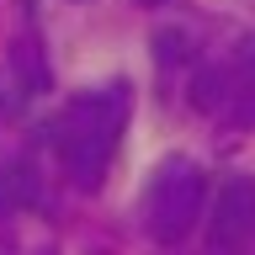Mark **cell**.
<instances>
[{
  "label": "cell",
  "mask_w": 255,
  "mask_h": 255,
  "mask_svg": "<svg viewBox=\"0 0 255 255\" xmlns=\"http://www.w3.org/2000/svg\"><path fill=\"white\" fill-rule=\"evenodd\" d=\"M53 75H48V59H43V43H37V32H27L21 43L5 53L0 64V112L5 117H21L32 101H43Z\"/></svg>",
  "instance_id": "5b68a950"
},
{
  "label": "cell",
  "mask_w": 255,
  "mask_h": 255,
  "mask_svg": "<svg viewBox=\"0 0 255 255\" xmlns=\"http://www.w3.org/2000/svg\"><path fill=\"white\" fill-rule=\"evenodd\" d=\"M197 53H202V37H197L186 21H175V27H159V32H154V64H159V80H170V75L186 80V69L197 64Z\"/></svg>",
  "instance_id": "52a82bcc"
},
{
  "label": "cell",
  "mask_w": 255,
  "mask_h": 255,
  "mask_svg": "<svg viewBox=\"0 0 255 255\" xmlns=\"http://www.w3.org/2000/svg\"><path fill=\"white\" fill-rule=\"evenodd\" d=\"M181 91L207 123L250 133L255 128V32H234L223 48L202 43L197 64L181 80Z\"/></svg>",
  "instance_id": "7a4b0ae2"
},
{
  "label": "cell",
  "mask_w": 255,
  "mask_h": 255,
  "mask_svg": "<svg viewBox=\"0 0 255 255\" xmlns=\"http://www.w3.org/2000/svg\"><path fill=\"white\" fill-rule=\"evenodd\" d=\"M138 5H170V0H138Z\"/></svg>",
  "instance_id": "ba28073f"
},
{
  "label": "cell",
  "mask_w": 255,
  "mask_h": 255,
  "mask_svg": "<svg viewBox=\"0 0 255 255\" xmlns=\"http://www.w3.org/2000/svg\"><path fill=\"white\" fill-rule=\"evenodd\" d=\"M133 117V85L128 80H101V85H85L53 112L43 143L53 149V165L69 186L96 191L107 181L112 159L123 149V128Z\"/></svg>",
  "instance_id": "6da1fadb"
},
{
  "label": "cell",
  "mask_w": 255,
  "mask_h": 255,
  "mask_svg": "<svg viewBox=\"0 0 255 255\" xmlns=\"http://www.w3.org/2000/svg\"><path fill=\"white\" fill-rule=\"evenodd\" d=\"M27 207H48V186H43L37 159L21 154V159H5L0 165V218L27 213Z\"/></svg>",
  "instance_id": "8992f818"
},
{
  "label": "cell",
  "mask_w": 255,
  "mask_h": 255,
  "mask_svg": "<svg viewBox=\"0 0 255 255\" xmlns=\"http://www.w3.org/2000/svg\"><path fill=\"white\" fill-rule=\"evenodd\" d=\"M207 213V175L191 154H165L143 181L138 223L154 245H181Z\"/></svg>",
  "instance_id": "3957f363"
},
{
  "label": "cell",
  "mask_w": 255,
  "mask_h": 255,
  "mask_svg": "<svg viewBox=\"0 0 255 255\" xmlns=\"http://www.w3.org/2000/svg\"><path fill=\"white\" fill-rule=\"evenodd\" d=\"M207 250L213 255H245L255 245V175L234 170L223 175L218 191H207Z\"/></svg>",
  "instance_id": "277c9868"
}]
</instances>
